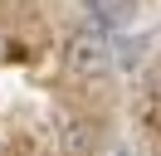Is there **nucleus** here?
<instances>
[{"instance_id": "f257e3e1", "label": "nucleus", "mask_w": 161, "mask_h": 156, "mask_svg": "<svg viewBox=\"0 0 161 156\" xmlns=\"http://www.w3.org/2000/svg\"><path fill=\"white\" fill-rule=\"evenodd\" d=\"M69 68L73 73H83V78H98V73H108L112 68V39L103 34V29H78V34L69 39Z\"/></svg>"}, {"instance_id": "f03ea898", "label": "nucleus", "mask_w": 161, "mask_h": 156, "mask_svg": "<svg viewBox=\"0 0 161 156\" xmlns=\"http://www.w3.org/2000/svg\"><path fill=\"white\" fill-rule=\"evenodd\" d=\"M88 10H93V20H98V25L117 29V25H127V20H132L137 0H88Z\"/></svg>"}, {"instance_id": "7ed1b4c3", "label": "nucleus", "mask_w": 161, "mask_h": 156, "mask_svg": "<svg viewBox=\"0 0 161 156\" xmlns=\"http://www.w3.org/2000/svg\"><path fill=\"white\" fill-rule=\"evenodd\" d=\"M147 49H151V39H147V34H137V39H122V44H112V68H137Z\"/></svg>"}]
</instances>
